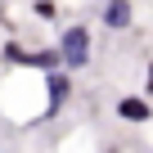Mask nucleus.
Instances as JSON below:
<instances>
[{
    "label": "nucleus",
    "instance_id": "f257e3e1",
    "mask_svg": "<svg viewBox=\"0 0 153 153\" xmlns=\"http://www.w3.org/2000/svg\"><path fill=\"white\" fill-rule=\"evenodd\" d=\"M59 59H63L68 72H81V68L90 63V27H86V23H72V27L59 36Z\"/></svg>",
    "mask_w": 153,
    "mask_h": 153
},
{
    "label": "nucleus",
    "instance_id": "39448f33",
    "mask_svg": "<svg viewBox=\"0 0 153 153\" xmlns=\"http://www.w3.org/2000/svg\"><path fill=\"white\" fill-rule=\"evenodd\" d=\"M32 14H36V18H50V23H54V18H59V5H54V0H32Z\"/></svg>",
    "mask_w": 153,
    "mask_h": 153
},
{
    "label": "nucleus",
    "instance_id": "423d86ee",
    "mask_svg": "<svg viewBox=\"0 0 153 153\" xmlns=\"http://www.w3.org/2000/svg\"><path fill=\"white\" fill-rule=\"evenodd\" d=\"M144 95H153V63L144 68Z\"/></svg>",
    "mask_w": 153,
    "mask_h": 153
},
{
    "label": "nucleus",
    "instance_id": "f03ea898",
    "mask_svg": "<svg viewBox=\"0 0 153 153\" xmlns=\"http://www.w3.org/2000/svg\"><path fill=\"white\" fill-rule=\"evenodd\" d=\"M117 117H122V122H131V126H144V122L153 117L149 95H122V99H117Z\"/></svg>",
    "mask_w": 153,
    "mask_h": 153
},
{
    "label": "nucleus",
    "instance_id": "7ed1b4c3",
    "mask_svg": "<svg viewBox=\"0 0 153 153\" xmlns=\"http://www.w3.org/2000/svg\"><path fill=\"white\" fill-rule=\"evenodd\" d=\"M68 95H72V76H68V68H54V72H50V108H45V113L54 117V113L68 104Z\"/></svg>",
    "mask_w": 153,
    "mask_h": 153
},
{
    "label": "nucleus",
    "instance_id": "20e7f679",
    "mask_svg": "<svg viewBox=\"0 0 153 153\" xmlns=\"http://www.w3.org/2000/svg\"><path fill=\"white\" fill-rule=\"evenodd\" d=\"M131 18H135L131 0H108V5H104V27H108V32H126Z\"/></svg>",
    "mask_w": 153,
    "mask_h": 153
}]
</instances>
